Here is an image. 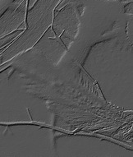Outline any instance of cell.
<instances>
[{
	"label": "cell",
	"mask_w": 133,
	"mask_h": 157,
	"mask_svg": "<svg viewBox=\"0 0 133 157\" xmlns=\"http://www.w3.org/2000/svg\"><path fill=\"white\" fill-rule=\"evenodd\" d=\"M123 1H131V0H123Z\"/></svg>",
	"instance_id": "6da1fadb"
},
{
	"label": "cell",
	"mask_w": 133,
	"mask_h": 157,
	"mask_svg": "<svg viewBox=\"0 0 133 157\" xmlns=\"http://www.w3.org/2000/svg\"><path fill=\"white\" fill-rule=\"evenodd\" d=\"M107 1H113V0H107Z\"/></svg>",
	"instance_id": "7a4b0ae2"
}]
</instances>
